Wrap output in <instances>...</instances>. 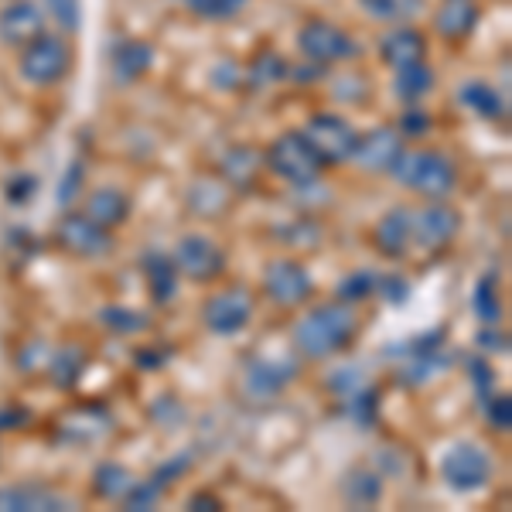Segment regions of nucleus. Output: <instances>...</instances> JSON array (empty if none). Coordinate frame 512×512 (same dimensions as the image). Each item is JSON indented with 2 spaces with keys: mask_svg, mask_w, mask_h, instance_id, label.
<instances>
[{
  "mask_svg": "<svg viewBox=\"0 0 512 512\" xmlns=\"http://www.w3.org/2000/svg\"><path fill=\"white\" fill-rule=\"evenodd\" d=\"M355 332H359V318H355L352 304L345 301H328L311 308L304 318H297L294 325V349L304 359H328V355L342 352L352 345Z\"/></svg>",
  "mask_w": 512,
  "mask_h": 512,
  "instance_id": "obj_1",
  "label": "nucleus"
},
{
  "mask_svg": "<svg viewBox=\"0 0 512 512\" xmlns=\"http://www.w3.org/2000/svg\"><path fill=\"white\" fill-rule=\"evenodd\" d=\"M390 171L403 188L434 198V202L448 198L458 188V168L441 151H400V158L393 161Z\"/></svg>",
  "mask_w": 512,
  "mask_h": 512,
  "instance_id": "obj_2",
  "label": "nucleus"
},
{
  "mask_svg": "<svg viewBox=\"0 0 512 512\" xmlns=\"http://www.w3.org/2000/svg\"><path fill=\"white\" fill-rule=\"evenodd\" d=\"M263 164H267L274 175L291 181L294 188L318 185L321 171H325V164H321L318 154L308 147V140L301 137V130H297V134H280L274 144L267 147V154H263Z\"/></svg>",
  "mask_w": 512,
  "mask_h": 512,
  "instance_id": "obj_3",
  "label": "nucleus"
},
{
  "mask_svg": "<svg viewBox=\"0 0 512 512\" xmlns=\"http://www.w3.org/2000/svg\"><path fill=\"white\" fill-rule=\"evenodd\" d=\"M492 472H495V465H492L489 451L478 448V444H472V441L451 444L441 458V478H444V485L454 492L485 489V485L492 482Z\"/></svg>",
  "mask_w": 512,
  "mask_h": 512,
  "instance_id": "obj_4",
  "label": "nucleus"
},
{
  "mask_svg": "<svg viewBox=\"0 0 512 512\" xmlns=\"http://www.w3.org/2000/svg\"><path fill=\"white\" fill-rule=\"evenodd\" d=\"M301 137L308 140V147L318 154V161L325 164H345L352 161V151L359 144V134L352 130L349 120L335 117V113H315L301 127Z\"/></svg>",
  "mask_w": 512,
  "mask_h": 512,
  "instance_id": "obj_5",
  "label": "nucleus"
},
{
  "mask_svg": "<svg viewBox=\"0 0 512 512\" xmlns=\"http://www.w3.org/2000/svg\"><path fill=\"white\" fill-rule=\"evenodd\" d=\"M72 69V48L65 38L55 35H38L31 45H24L21 52V76L35 86H55L69 76Z\"/></svg>",
  "mask_w": 512,
  "mask_h": 512,
  "instance_id": "obj_6",
  "label": "nucleus"
},
{
  "mask_svg": "<svg viewBox=\"0 0 512 512\" xmlns=\"http://www.w3.org/2000/svg\"><path fill=\"white\" fill-rule=\"evenodd\" d=\"M458 229H461L458 209H451L441 198L434 205H427V209L417 212L410 209V246H417L424 253H441L444 246H451Z\"/></svg>",
  "mask_w": 512,
  "mask_h": 512,
  "instance_id": "obj_7",
  "label": "nucleus"
},
{
  "mask_svg": "<svg viewBox=\"0 0 512 512\" xmlns=\"http://www.w3.org/2000/svg\"><path fill=\"white\" fill-rule=\"evenodd\" d=\"M171 260H175L181 274L188 280H198V284H212V280L226 274V250L219 243H212L209 236H181Z\"/></svg>",
  "mask_w": 512,
  "mask_h": 512,
  "instance_id": "obj_8",
  "label": "nucleus"
},
{
  "mask_svg": "<svg viewBox=\"0 0 512 512\" xmlns=\"http://www.w3.org/2000/svg\"><path fill=\"white\" fill-rule=\"evenodd\" d=\"M297 45H301V52L318 65L345 62V59H355V55H359V45H355V38L349 31L335 28V24H328V21L304 24V28L297 31Z\"/></svg>",
  "mask_w": 512,
  "mask_h": 512,
  "instance_id": "obj_9",
  "label": "nucleus"
},
{
  "mask_svg": "<svg viewBox=\"0 0 512 512\" xmlns=\"http://www.w3.org/2000/svg\"><path fill=\"white\" fill-rule=\"evenodd\" d=\"M55 239L69 256H79V260H96V256H106L113 250V236L110 229L96 226L89 216L82 212H69V216L59 219L55 226Z\"/></svg>",
  "mask_w": 512,
  "mask_h": 512,
  "instance_id": "obj_10",
  "label": "nucleus"
},
{
  "mask_svg": "<svg viewBox=\"0 0 512 512\" xmlns=\"http://www.w3.org/2000/svg\"><path fill=\"white\" fill-rule=\"evenodd\" d=\"M315 291V280L297 260H274L263 270V294L280 308H301Z\"/></svg>",
  "mask_w": 512,
  "mask_h": 512,
  "instance_id": "obj_11",
  "label": "nucleus"
},
{
  "mask_svg": "<svg viewBox=\"0 0 512 512\" xmlns=\"http://www.w3.org/2000/svg\"><path fill=\"white\" fill-rule=\"evenodd\" d=\"M253 318V297L243 287H229L205 301L202 321L212 335H239Z\"/></svg>",
  "mask_w": 512,
  "mask_h": 512,
  "instance_id": "obj_12",
  "label": "nucleus"
},
{
  "mask_svg": "<svg viewBox=\"0 0 512 512\" xmlns=\"http://www.w3.org/2000/svg\"><path fill=\"white\" fill-rule=\"evenodd\" d=\"M38 35H45V18L35 0H14L0 11V41L14 48L31 45Z\"/></svg>",
  "mask_w": 512,
  "mask_h": 512,
  "instance_id": "obj_13",
  "label": "nucleus"
},
{
  "mask_svg": "<svg viewBox=\"0 0 512 512\" xmlns=\"http://www.w3.org/2000/svg\"><path fill=\"white\" fill-rule=\"evenodd\" d=\"M403 151V140H400V130L393 127H376L369 130L366 137H359L352 151V161L366 171H390L393 161L400 158Z\"/></svg>",
  "mask_w": 512,
  "mask_h": 512,
  "instance_id": "obj_14",
  "label": "nucleus"
},
{
  "mask_svg": "<svg viewBox=\"0 0 512 512\" xmlns=\"http://www.w3.org/2000/svg\"><path fill=\"white\" fill-rule=\"evenodd\" d=\"M72 506L76 502L45 489V485H7V489H0V512H59Z\"/></svg>",
  "mask_w": 512,
  "mask_h": 512,
  "instance_id": "obj_15",
  "label": "nucleus"
},
{
  "mask_svg": "<svg viewBox=\"0 0 512 512\" xmlns=\"http://www.w3.org/2000/svg\"><path fill=\"white\" fill-rule=\"evenodd\" d=\"M151 65H154V45L144 38H123L113 45V52H110L113 79L123 82V86L137 82L147 69H151Z\"/></svg>",
  "mask_w": 512,
  "mask_h": 512,
  "instance_id": "obj_16",
  "label": "nucleus"
},
{
  "mask_svg": "<svg viewBox=\"0 0 512 512\" xmlns=\"http://www.w3.org/2000/svg\"><path fill=\"white\" fill-rule=\"evenodd\" d=\"M294 376H297L294 362L253 359L250 369H246V393L256 396V400H270V396H277Z\"/></svg>",
  "mask_w": 512,
  "mask_h": 512,
  "instance_id": "obj_17",
  "label": "nucleus"
},
{
  "mask_svg": "<svg viewBox=\"0 0 512 512\" xmlns=\"http://www.w3.org/2000/svg\"><path fill=\"white\" fill-rule=\"evenodd\" d=\"M110 414L103 407H72L69 414L59 417V437L72 444H93L96 437L110 431Z\"/></svg>",
  "mask_w": 512,
  "mask_h": 512,
  "instance_id": "obj_18",
  "label": "nucleus"
},
{
  "mask_svg": "<svg viewBox=\"0 0 512 512\" xmlns=\"http://www.w3.org/2000/svg\"><path fill=\"white\" fill-rule=\"evenodd\" d=\"M373 243L376 250L383 256H390V260H400V256H407L414 246H410V209H390L383 219L376 222L373 229Z\"/></svg>",
  "mask_w": 512,
  "mask_h": 512,
  "instance_id": "obj_19",
  "label": "nucleus"
},
{
  "mask_svg": "<svg viewBox=\"0 0 512 512\" xmlns=\"http://www.w3.org/2000/svg\"><path fill=\"white\" fill-rule=\"evenodd\" d=\"M379 55H383V62L393 65V69H407V65L424 62L427 38L414 28H396L379 41Z\"/></svg>",
  "mask_w": 512,
  "mask_h": 512,
  "instance_id": "obj_20",
  "label": "nucleus"
},
{
  "mask_svg": "<svg viewBox=\"0 0 512 512\" xmlns=\"http://www.w3.org/2000/svg\"><path fill=\"white\" fill-rule=\"evenodd\" d=\"M260 168H263V154L253 151V147H229L219 161V171H222V178H226V185L239 188V192L256 185Z\"/></svg>",
  "mask_w": 512,
  "mask_h": 512,
  "instance_id": "obj_21",
  "label": "nucleus"
},
{
  "mask_svg": "<svg viewBox=\"0 0 512 512\" xmlns=\"http://www.w3.org/2000/svg\"><path fill=\"white\" fill-rule=\"evenodd\" d=\"M82 216H89L96 226H103V229H117L130 219V198L123 192H117V188H99V192H93L86 198Z\"/></svg>",
  "mask_w": 512,
  "mask_h": 512,
  "instance_id": "obj_22",
  "label": "nucleus"
},
{
  "mask_svg": "<svg viewBox=\"0 0 512 512\" xmlns=\"http://www.w3.org/2000/svg\"><path fill=\"white\" fill-rule=\"evenodd\" d=\"M140 270H144L147 291H151L154 304H171L178 294V267L171 256L164 253H151L140 260Z\"/></svg>",
  "mask_w": 512,
  "mask_h": 512,
  "instance_id": "obj_23",
  "label": "nucleus"
},
{
  "mask_svg": "<svg viewBox=\"0 0 512 512\" xmlns=\"http://www.w3.org/2000/svg\"><path fill=\"white\" fill-rule=\"evenodd\" d=\"M475 24H478V7L472 0H444L434 18V28L451 41L468 38L475 31Z\"/></svg>",
  "mask_w": 512,
  "mask_h": 512,
  "instance_id": "obj_24",
  "label": "nucleus"
},
{
  "mask_svg": "<svg viewBox=\"0 0 512 512\" xmlns=\"http://www.w3.org/2000/svg\"><path fill=\"white\" fill-rule=\"evenodd\" d=\"M188 209L195 216H205V219H219L222 212L229 209V185L226 181H195L188 188Z\"/></svg>",
  "mask_w": 512,
  "mask_h": 512,
  "instance_id": "obj_25",
  "label": "nucleus"
},
{
  "mask_svg": "<svg viewBox=\"0 0 512 512\" xmlns=\"http://www.w3.org/2000/svg\"><path fill=\"white\" fill-rule=\"evenodd\" d=\"M45 369L52 373V383L59 386V390H72L82 379V373H86V352H82L79 345H62V349L48 359Z\"/></svg>",
  "mask_w": 512,
  "mask_h": 512,
  "instance_id": "obj_26",
  "label": "nucleus"
},
{
  "mask_svg": "<svg viewBox=\"0 0 512 512\" xmlns=\"http://www.w3.org/2000/svg\"><path fill=\"white\" fill-rule=\"evenodd\" d=\"M461 103L485 120H506V99L495 93L492 86H485V82H465L461 86Z\"/></svg>",
  "mask_w": 512,
  "mask_h": 512,
  "instance_id": "obj_27",
  "label": "nucleus"
},
{
  "mask_svg": "<svg viewBox=\"0 0 512 512\" xmlns=\"http://www.w3.org/2000/svg\"><path fill=\"white\" fill-rule=\"evenodd\" d=\"M431 89H434V72L427 69L424 62L407 65V69H396V96H400L403 103L414 106L417 99H424Z\"/></svg>",
  "mask_w": 512,
  "mask_h": 512,
  "instance_id": "obj_28",
  "label": "nucleus"
},
{
  "mask_svg": "<svg viewBox=\"0 0 512 512\" xmlns=\"http://www.w3.org/2000/svg\"><path fill=\"white\" fill-rule=\"evenodd\" d=\"M137 478L127 472L123 465H99L96 468V495H103V499H110V502H123V495L130 492V485H134Z\"/></svg>",
  "mask_w": 512,
  "mask_h": 512,
  "instance_id": "obj_29",
  "label": "nucleus"
},
{
  "mask_svg": "<svg viewBox=\"0 0 512 512\" xmlns=\"http://www.w3.org/2000/svg\"><path fill=\"white\" fill-rule=\"evenodd\" d=\"M475 315L485 321V325H495V321L502 318V304H499V277L495 274H485L482 280H478L475 287Z\"/></svg>",
  "mask_w": 512,
  "mask_h": 512,
  "instance_id": "obj_30",
  "label": "nucleus"
},
{
  "mask_svg": "<svg viewBox=\"0 0 512 512\" xmlns=\"http://www.w3.org/2000/svg\"><path fill=\"white\" fill-rule=\"evenodd\" d=\"M342 492L352 506H373L379 499V492H383V482H379L373 472H352V475H345Z\"/></svg>",
  "mask_w": 512,
  "mask_h": 512,
  "instance_id": "obj_31",
  "label": "nucleus"
},
{
  "mask_svg": "<svg viewBox=\"0 0 512 512\" xmlns=\"http://www.w3.org/2000/svg\"><path fill=\"white\" fill-rule=\"evenodd\" d=\"M99 321H103L106 328H113L117 335H140L151 325L144 311H134V308H103L99 311Z\"/></svg>",
  "mask_w": 512,
  "mask_h": 512,
  "instance_id": "obj_32",
  "label": "nucleus"
},
{
  "mask_svg": "<svg viewBox=\"0 0 512 512\" xmlns=\"http://www.w3.org/2000/svg\"><path fill=\"white\" fill-rule=\"evenodd\" d=\"M345 414H349L359 427H373L376 414H379V390H355L349 400H345Z\"/></svg>",
  "mask_w": 512,
  "mask_h": 512,
  "instance_id": "obj_33",
  "label": "nucleus"
},
{
  "mask_svg": "<svg viewBox=\"0 0 512 512\" xmlns=\"http://www.w3.org/2000/svg\"><path fill=\"white\" fill-rule=\"evenodd\" d=\"M287 76V62L280 59L277 52H260L253 59V65H250V82L253 86H270V82H280Z\"/></svg>",
  "mask_w": 512,
  "mask_h": 512,
  "instance_id": "obj_34",
  "label": "nucleus"
},
{
  "mask_svg": "<svg viewBox=\"0 0 512 512\" xmlns=\"http://www.w3.org/2000/svg\"><path fill=\"white\" fill-rule=\"evenodd\" d=\"M185 4H188V11L205 21H229V18H236L250 0H185Z\"/></svg>",
  "mask_w": 512,
  "mask_h": 512,
  "instance_id": "obj_35",
  "label": "nucleus"
},
{
  "mask_svg": "<svg viewBox=\"0 0 512 512\" xmlns=\"http://www.w3.org/2000/svg\"><path fill=\"white\" fill-rule=\"evenodd\" d=\"M373 291H376V277L369 274V270H355V274H349L338 284V301H345V304L366 301Z\"/></svg>",
  "mask_w": 512,
  "mask_h": 512,
  "instance_id": "obj_36",
  "label": "nucleus"
},
{
  "mask_svg": "<svg viewBox=\"0 0 512 512\" xmlns=\"http://www.w3.org/2000/svg\"><path fill=\"white\" fill-rule=\"evenodd\" d=\"M369 14L376 21H403L407 14H414L420 7V0H362Z\"/></svg>",
  "mask_w": 512,
  "mask_h": 512,
  "instance_id": "obj_37",
  "label": "nucleus"
},
{
  "mask_svg": "<svg viewBox=\"0 0 512 512\" xmlns=\"http://www.w3.org/2000/svg\"><path fill=\"white\" fill-rule=\"evenodd\" d=\"M161 492L164 489L154 482V478H151V482H134V485H130V492L123 495V506H127V509H154L161 502Z\"/></svg>",
  "mask_w": 512,
  "mask_h": 512,
  "instance_id": "obj_38",
  "label": "nucleus"
},
{
  "mask_svg": "<svg viewBox=\"0 0 512 512\" xmlns=\"http://www.w3.org/2000/svg\"><path fill=\"white\" fill-rule=\"evenodd\" d=\"M82 178H86V161L76 158V161L69 164V171H65V178H62V185H59V205L69 209V205L76 202L79 192H82Z\"/></svg>",
  "mask_w": 512,
  "mask_h": 512,
  "instance_id": "obj_39",
  "label": "nucleus"
},
{
  "mask_svg": "<svg viewBox=\"0 0 512 512\" xmlns=\"http://www.w3.org/2000/svg\"><path fill=\"white\" fill-rule=\"evenodd\" d=\"M52 18L62 24L65 31H76L79 28V14H82V4L79 0H45Z\"/></svg>",
  "mask_w": 512,
  "mask_h": 512,
  "instance_id": "obj_40",
  "label": "nucleus"
},
{
  "mask_svg": "<svg viewBox=\"0 0 512 512\" xmlns=\"http://www.w3.org/2000/svg\"><path fill=\"white\" fill-rule=\"evenodd\" d=\"M4 195L11 205H24L31 195H38V178L35 175H14L11 181H7Z\"/></svg>",
  "mask_w": 512,
  "mask_h": 512,
  "instance_id": "obj_41",
  "label": "nucleus"
},
{
  "mask_svg": "<svg viewBox=\"0 0 512 512\" xmlns=\"http://www.w3.org/2000/svg\"><path fill=\"white\" fill-rule=\"evenodd\" d=\"M489 420H492V427L495 431H509L512 427V403H509V396L502 393V396H489Z\"/></svg>",
  "mask_w": 512,
  "mask_h": 512,
  "instance_id": "obj_42",
  "label": "nucleus"
},
{
  "mask_svg": "<svg viewBox=\"0 0 512 512\" xmlns=\"http://www.w3.org/2000/svg\"><path fill=\"white\" fill-rule=\"evenodd\" d=\"M427 130H431V117L427 113H403V120H400V134L403 137H424Z\"/></svg>",
  "mask_w": 512,
  "mask_h": 512,
  "instance_id": "obj_43",
  "label": "nucleus"
},
{
  "mask_svg": "<svg viewBox=\"0 0 512 512\" xmlns=\"http://www.w3.org/2000/svg\"><path fill=\"white\" fill-rule=\"evenodd\" d=\"M379 287H383V297H386V301H393V304H403V301H407V297H410V284H407V277H383V284H379Z\"/></svg>",
  "mask_w": 512,
  "mask_h": 512,
  "instance_id": "obj_44",
  "label": "nucleus"
},
{
  "mask_svg": "<svg viewBox=\"0 0 512 512\" xmlns=\"http://www.w3.org/2000/svg\"><path fill=\"white\" fill-rule=\"evenodd\" d=\"M31 424V414L24 407H7L0 410V431H21V427Z\"/></svg>",
  "mask_w": 512,
  "mask_h": 512,
  "instance_id": "obj_45",
  "label": "nucleus"
},
{
  "mask_svg": "<svg viewBox=\"0 0 512 512\" xmlns=\"http://www.w3.org/2000/svg\"><path fill=\"white\" fill-rule=\"evenodd\" d=\"M468 373H472V379H475V386H478V393L482 396H489V390H492V383H495V376H492V369L485 366L482 359H472L468 362Z\"/></svg>",
  "mask_w": 512,
  "mask_h": 512,
  "instance_id": "obj_46",
  "label": "nucleus"
},
{
  "mask_svg": "<svg viewBox=\"0 0 512 512\" xmlns=\"http://www.w3.org/2000/svg\"><path fill=\"white\" fill-rule=\"evenodd\" d=\"M188 509H202V512H216V509H222V499L219 495H209V492H198V495H192L188 499Z\"/></svg>",
  "mask_w": 512,
  "mask_h": 512,
  "instance_id": "obj_47",
  "label": "nucleus"
},
{
  "mask_svg": "<svg viewBox=\"0 0 512 512\" xmlns=\"http://www.w3.org/2000/svg\"><path fill=\"white\" fill-rule=\"evenodd\" d=\"M168 349H161V352H151V349H147V352H137V366H144V369H154V366H161V362L164 359H168Z\"/></svg>",
  "mask_w": 512,
  "mask_h": 512,
  "instance_id": "obj_48",
  "label": "nucleus"
}]
</instances>
